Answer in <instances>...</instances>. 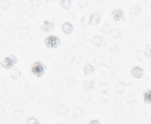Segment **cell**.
Here are the masks:
<instances>
[{
    "mask_svg": "<svg viewBox=\"0 0 151 124\" xmlns=\"http://www.w3.org/2000/svg\"><path fill=\"white\" fill-rule=\"evenodd\" d=\"M130 73L133 77L140 79L143 76V70L138 66H135L130 70Z\"/></svg>",
    "mask_w": 151,
    "mask_h": 124,
    "instance_id": "5",
    "label": "cell"
},
{
    "mask_svg": "<svg viewBox=\"0 0 151 124\" xmlns=\"http://www.w3.org/2000/svg\"><path fill=\"white\" fill-rule=\"evenodd\" d=\"M54 27V22L48 21H44L43 24L40 26V29L44 32H48L51 31Z\"/></svg>",
    "mask_w": 151,
    "mask_h": 124,
    "instance_id": "6",
    "label": "cell"
},
{
    "mask_svg": "<svg viewBox=\"0 0 151 124\" xmlns=\"http://www.w3.org/2000/svg\"><path fill=\"white\" fill-rule=\"evenodd\" d=\"M144 100L146 103H150V91L148 90L144 94Z\"/></svg>",
    "mask_w": 151,
    "mask_h": 124,
    "instance_id": "10",
    "label": "cell"
},
{
    "mask_svg": "<svg viewBox=\"0 0 151 124\" xmlns=\"http://www.w3.org/2000/svg\"><path fill=\"white\" fill-rule=\"evenodd\" d=\"M62 31L65 34H71L73 31V26L71 23L65 22L62 25Z\"/></svg>",
    "mask_w": 151,
    "mask_h": 124,
    "instance_id": "7",
    "label": "cell"
},
{
    "mask_svg": "<svg viewBox=\"0 0 151 124\" xmlns=\"http://www.w3.org/2000/svg\"><path fill=\"white\" fill-rule=\"evenodd\" d=\"M31 72L35 76L40 77L44 74L45 68L41 62L36 61L32 65Z\"/></svg>",
    "mask_w": 151,
    "mask_h": 124,
    "instance_id": "2",
    "label": "cell"
},
{
    "mask_svg": "<svg viewBox=\"0 0 151 124\" xmlns=\"http://www.w3.org/2000/svg\"><path fill=\"white\" fill-rule=\"evenodd\" d=\"M17 62V58L14 55H11L10 56L5 57L2 62L1 63V65L5 68H11Z\"/></svg>",
    "mask_w": 151,
    "mask_h": 124,
    "instance_id": "3",
    "label": "cell"
},
{
    "mask_svg": "<svg viewBox=\"0 0 151 124\" xmlns=\"http://www.w3.org/2000/svg\"><path fill=\"white\" fill-rule=\"evenodd\" d=\"M45 45L50 48H56L60 45L59 38L55 35H50L45 38L44 40Z\"/></svg>",
    "mask_w": 151,
    "mask_h": 124,
    "instance_id": "1",
    "label": "cell"
},
{
    "mask_svg": "<svg viewBox=\"0 0 151 124\" xmlns=\"http://www.w3.org/2000/svg\"><path fill=\"white\" fill-rule=\"evenodd\" d=\"M112 14L115 21H123L124 19V12L120 8L114 9L112 12Z\"/></svg>",
    "mask_w": 151,
    "mask_h": 124,
    "instance_id": "4",
    "label": "cell"
},
{
    "mask_svg": "<svg viewBox=\"0 0 151 124\" xmlns=\"http://www.w3.org/2000/svg\"><path fill=\"white\" fill-rule=\"evenodd\" d=\"M12 72L14 73V75H11V77H13L14 79H17V78L19 77V76L21 75V73H20L19 71L18 70H17V69H15V70H14V71H12Z\"/></svg>",
    "mask_w": 151,
    "mask_h": 124,
    "instance_id": "11",
    "label": "cell"
},
{
    "mask_svg": "<svg viewBox=\"0 0 151 124\" xmlns=\"http://www.w3.org/2000/svg\"><path fill=\"white\" fill-rule=\"evenodd\" d=\"M27 123H39L34 118H29L27 120Z\"/></svg>",
    "mask_w": 151,
    "mask_h": 124,
    "instance_id": "12",
    "label": "cell"
},
{
    "mask_svg": "<svg viewBox=\"0 0 151 124\" xmlns=\"http://www.w3.org/2000/svg\"><path fill=\"white\" fill-rule=\"evenodd\" d=\"M61 4L62 6L64 8L68 9L70 7V6L71 5V1H70V0H67V1L64 0V1H62L61 2Z\"/></svg>",
    "mask_w": 151,
    "mask_h": 124,
    "instance_id": "9",
    "label": "cell"
},
{
    "mask_svg": "<svg viewBox=\"0 0 151 124\" xmlns=\"http://www.w3.org/2000/svg\"><path fill=\"white\" fill-rule=\"evenodd\" d=\"M95 70L94 67L90 64H87L83 68L84 74L85 75H88L93 73Z\"/></svg>",
    "mask_w": 151,
    "mask_h": 124,
    "instance_id": "8",
    "label": "cell"
}]
</instances>
